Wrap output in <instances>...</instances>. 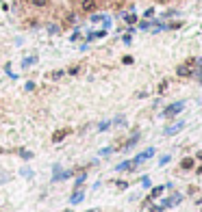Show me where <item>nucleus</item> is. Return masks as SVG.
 <instances>
[{
    "label": "nucleus",
    "instance_id": "nucleus-1",
    "mask_svg": "<svg viewBox=\"0 0 202 212\" xmlns=\"http://www.w3.org/2000/svg\"><path fill=\"white\" fill-rule=\"evenodd\" d=\"M194 63H196V59H189L187 63L178 65V67H176V74H178V78H189V76L194 74Z\"/></svg>",
    "mask_w": 202,
    "mask_h": 212
},
{
    "label": "nucleus",
    "instance_id": "nucleus-2",
    "mask_svg": "<svg viewBox=\"0 0 202 212\" xmlns=\"http://www.w3.org/2000/svg\"><path fill=\"white\" fill-rule=\"evenodd\" d=\"M183 108H185V102H174V104H170V106L163 111V117H174V115H178Z\"/></svg>",
    "mask_w": 202,
    "mask_h": 212
},
{
    "label": "nucleus",
    "instance_id": "nucleus-3",
    "mask_svg": "<svg viewBox=\"0 0 202 212\" xmlns=\"http://www.w3.org/2000/svg\"><path fill=\"white\" fill-rule=\"evenodd\" d=\"M98 9V0H81V11L83 13H94Z\"/></svg>",
    "mask_w": 202,
    "mask_h": 212
},
{
    "label": "nucleus",
    "instance_id": "nucleus-4",
    "mask_svg": "<svg viewBox=\"0 0 202 212\" xmlns=\"http://www.w3.org/2000/svg\"><path fill=\"white\" fill-rule=\"evenodd\" d=\"M154 152H156V149H152V147H150V149H146V152H141V154L135 158V165H139V163H144V160L152 158V156H154Z\"/></svg>",
    "mask_w": 202,
    "mask_h": 212
},
{
    "label": "nucleus",
    "instance_id": "nucleus-5",
    "mask_svg": "<svg viewBox=\"0 0 202 212\" xmlns=\"http://www.w3.org/2000/svg\"><path fill=\"white\" fill-rule=\"evenodd\" d=\"M67 134H70V130H67V128H63V130H57V132L52 134V143H59V141H63Z\"/></svg>",
    "mask_w": 202,
    "mask_h": 212
},
{
    "label": "nucleus",
    "instance_id": "nucleus-6",
    "mask_svg": "<svg viewBox=\"0 0 202 212\" xmlns=\"http://www.w3.org/2000/svg\"><path fill=\"white\" fill-rule=\"evenodd\" d=\"M183 128H185V121H178V124H174V126L165 128V134H167V136H172V134H176V132H180Z\"/></svg>",
    "mask_w": 202,
    "mask_h": 212
},
{
    "label": "nucleus",
    "instance_id": "nucleus-7",
    "mask_svg": "<svg viewBox=\"0 0 202 212\" xmlns=\"http://www.w3.org/2000/svg\"><path fill=\"white\" fill-rule=\"evenodd\" d=\"M31 7H35V9H46L48 4H50V0H26Z\"/></svg>",
    "mask_w": 202,
    "mask_h": 212
},
{
    "label": "nucleus",
    "instance_id": "nucleus-8",
    "mask_svg": "<svg viewBox=\"0 0 202 212\" xmlns=\"http://www.w3.org/2000/svg\"><path fill=\"white\" fill-rule=\"evenodd\" d=\"M133 167H135V160H124L117 165V171H131Z\"/></svg>",
    "mask_w": 202,
    "mask_h": 212
},
{
    "label": "nucleus",
    "instance_id": "nucleus-9",
    "mask_svg": "<svg viewBox=\"0 0 202 212\" xmlns=\"http://www.w3.org/2000/svg\"><path fill=\"white\" fill-rule=\"evenodd\" d=\"M83 197H85V193H83V191H74V195L70 197V204H81V201H83Z\"/></svg>",
    "mask_w": 202,
    "mask_h": 212
},
{
    "label": "nucleus",
    "instance_id": "nucleus-10",
    "mask_svg": "<svg viewBox=\"0 0 202 212\" xmlns=\"http://www.w3.org/2000/svg\"><path fill=\"white\" fill-rule=\"evenodd\" d=\"M178 201H180V195L176 193V195H172V197H170L167 201H163V208H170V206H176Z\"/></svg>",
    "mask_w": 202,
    "mask_h": 212
},
{
    "label": "nucleus",
    "instance_id": "nucleus-11",
    "mask_svg": "<svg viewBox=\"0 0 202 212\" xmlns=\"http://www.w3.org/2000/svg\"><path fill=\"white\" fill-rule=\"evenodd\" d=\"M191 167H194V160H191V158H185V160L180 163V169H185V171H189Z\"/></svg>",
    "mask_w": 202,
    "mask_h": 212
},
{
    "label": "nucleus",
    "instance_id": "nucleus-12",
    "mask_svg": "<svg viewBox=\"0 0 202 212\" xmlns=\"http://www.w3.org/2000/svg\"><path fill=\"white\" fill-rule=\"evenodd\" d=\"M35 61H37V56H28L22 61V67H31V65H35Z\"/></svg>",
    "mask_w": 202,
    "mask_h": 212
},
{
    "label": "nucleus",
    "instance_id": "nucleus-13",
    "mask_svg": "<svg viewBox=\"0 0 202 212\" xmlns=\"http://www.w3.org/2000/svg\"><path fill=\"white\" fill-rule=\"evenodd\" d=\"M124 20H126V24H135V22H137V15H135V13H126Z\"/></svg>",
    "mask_w": 202,
    "mask_h": 212
},
{
    "label": "nucleus",
    "instance_id": "nucleus-14",
    "mask_svg": "<svg viewBox=\"0 0 202 212\" xmlns=\"http://www.w3.org/2000/svg\"><path fill=\"white\" fill-rule=\"evenodd\" d=\"M137 141H139V134H137V132H135V134H133V136H131V139H128V141H126V145H124V147H131V145H135V143H137Z\"/></svg>",
    "mask_w": 202,
    "mask_h": 212
},
{
    "label": "nucleus",
    "instance_id": "nucleus-15",
    "mask_svg": "<svg viewBox=\"0 0 202 212\" xmlns=\"http://www.w3.org/2000/svg\"><path fill=\"white\" fill-rule=\"evenodd\" d=\"M61 76H63V72H61V69H57V72H50V74H48V78H50V80H59Z\"/></svg>",
    "mask_w": 202,
    "mask_h": 212
},
{
    "label": "nucleus",
    "instance_id": "nucleus-16",
    "mask_svg": "<svg viewBox=\"0 0 202 212\" xmlns=\"http://www.w3.org/2000/svg\"><path fill=\"white\" fill-rule=\"evenodd\" d=\"M83 182H85V173H81V175H78V177H76V186H78V188H81V184H83Z\"/></svg>",
    "mask_w": 202,
    "mask_h": 212
},
{
    "label": "nucleus",
    "instance_id": "nucleus-17",
    "mask_svg": "<svg viewBox=\"0 0 202 212\" xmlns=\"http://www.w3.org/2000/svg\"><path fill=\"white\" fill-rule=\"evenodd\" d=\"M163 188H165V186H159V188H154V191H152V197H159V195L163 193Z\"/></svg>",
    "mask_w": 202,
    "mask_h": 212
},
{
    "label": "nucleus",
    "instance_id": "nucleus-18",
    "mask_svg": "<svg viewBox=\"0 0 202 212\" xmlns=\"http://www.w3.org/2000/svg\"><path fill=\"white\" fill-rule=\"evenodd\" d=\"M165 89H167V80H163V82H161V85H159V91H161V93H163V91H165Z\"/></svg>",
    "mask_w": 202,
    "mask_h": 212
},
{
    "label": "nucleus",
    "instance_id": "nucleus-19",
    "mask_svg": "<svg viewBox=\"0 0 202 212\" xmlns=\"http://www.w3.org/2000/svg\"><path fill=\"white\" fill-rule=\"evenodd\" d=\"M78 39H81V33H78V31H76V33H74V35H72V41H78Z\"/></svg>",
    "mask_w": 202,
    "mask_h": 212
},
{
    "label": "nucleus",
    "instance_id": "nucleus-20",
    "mask_svg": "<svg viewBox=\"0 0 202 212\" xmlns=\"http://www.w3.org/2000/svg\"><path fill=\"white\" fill-rule=\"evenodd\" d=\"M78 72H81V67H78V65H76V67H70V74H78Z\"/></svg>",
    "mask_w": 202,
    "mask_h": 212
},
{
    "label": "nucleus",
    "instance_id": "nucleus-21",
    "mask_svg": "<svg viewBox=\"0 0 202 212\" xmlns=\"http://www.w3.org/2000/svg\"><path fill=\"white\" fill-rule=\"evenodd\" d=\"M100 20H104L102 15H91V22H100Z\"/></svg>",
    "mask_w": 202,
    "mask_h": 212
},
{
    "label": "nucleus",
    "instance_id": "nucleus-22",
    "mask_svg": "<svg viewBox=\"0 0 202 212\" xmlns=\"http://www.w3.org/2000/svg\"><path fill=\"white\" fill-rule=\"evenodd\" d=\"M198 80H200V82H202V72H200V74H198Z\"/></svg>",
    "mask_w": 202,
    "mask_h": 212
},
{
    "label": "nucleus",
    "instance_id": "nucleus-23",
    "mask_svg": "<svg viewBox=\"0 0 202 212\" xmlns=\"http://www.w3.org/2000/svg\"><path fill=\"white\" fill-rule=\"evenodd\" d=\"M156 2H161V4H165V2H167V0H156Z\"/></svg>",
    "mask_w": 202,
    "mask_h": 212
},
{
    "label": "nucleus",
    "instance_id": "nucleus-24",
    "mask_svg": "<svg viewBox=\"0 0 202 212\" xmlns=\"http://www.w3.org/2000/svg\"><path fill=\"white\" fill-rule=\"evenodd\" d=\"M89 212H96V210H89Z\"/></svg>",
    "mask_w": 202,
    "mask_h": 212
},
{
    "label": "nucleus",
    "instance_id": "nucleus-25",
    "mask_svg": "<svg viewBox=\"0 0 202 212\" xmlns=\"http://www.w3.org/2000/svg\"><path fill=\"white\" fill-rule=\"evenodd\" d=\"M0 152H2V149H0Z\"/></svg>",
    "mask_w": 202,
    "mask_h": 212
}]
</instances>
